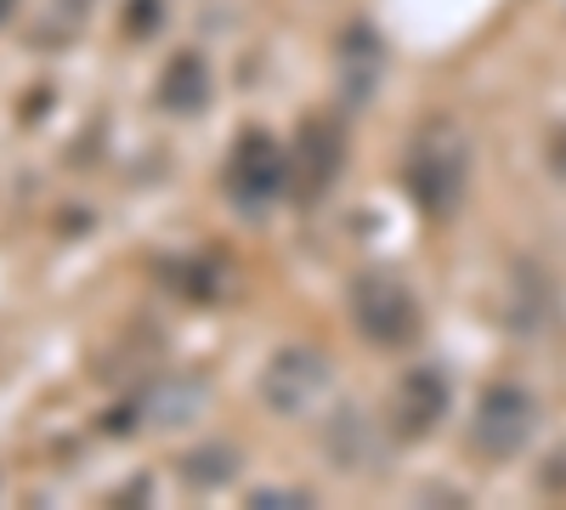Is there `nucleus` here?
I'll return each mask as SVG.
<instances>
[{
    "label": "nucleus",
    "mask_w": 566,
    "mask_h": 510,
    "mask_svg": "<svg viewBox=\"0 0 566 510\" xmlns=\"http://www.w3.org/2000/svg\"><path fill=\"white\" fill-rule=\"evenodd\" d=\"M464 170H470V154H464L459 125L448 114L419 119L408 136V159H402L408 199L424 216H453V205L464 199Z\"/></svg>",
    "instance_id": "nucleus-1"
},
{
    "label": "nucleus",
    "mask_w": 566,
    "mask_h": 510,
    "mask_svg": "<svg viewBox=\"0 0 566 510\" xmlns=\"http://www.w3.org/2000/svg\"><path fill=\"white\" fill-rule=\"evenodd\" d=\"M352 323L368 346L397 352L419 335V301L397 272H357L352 278Z\"/></svg>",
    "instance_id": "nucleus-2"
},
{
    "label": "nucleus",
    "mask_w": 566,
    "mask_h": 510,
    "mask_svg": "<svg viewBox=\"0 0 566 510\" xmlns=\"http://www.w3.org/2000/svg\"><path fill=\"white\" fill-rule=\"evenodd\" d=\"M283 194H290V159H283V143L272 131H261V125L239 131L232 159H227V199L239 210H250V216H261Z\"/></svg>",
    "instance_id": "nucleus-3"
},
{
    "label": "nucleus",
    "mask_w": 566,
    "mask_h": 510,
    "mask_svg": "<svg viewBox=\"0 0 566 510\" xmlns=\"http://www.w3.org/2000/svg\"><path fill=\"white\" fill-rule=\"evenodd\" d=\"M538 431V397L527 386H488L482 403H476V420H470V448H476L482 459H510L522 454L527 437Z\"/></svg>",
    "instance_id": "nucleus-4"
},
{
    "label": "nucleus",
    "mask_w": 566,
    "mask_h": 510,
    "mask_svg": "<svg viewBox=\"0 0 566 510\" xmlns=\"http://www.w3.org/2000/svg\"><path fill=\"white\" fill-rule=\"evenodd\" d=\"M340 165H346V131L328 119V114L306 119L301 136H295V154H290V194H295L301 205L328 199V188H335Z\"/></svg>",
    "instance_id": "nucleus-5"
},
{
    "label": "nucleus",
    "mask_w": 566,
    "mask_h": 510,
    "mask_svg": "<svg viewBox=\"0 0 566 510\" xmlns=\"http://www.w3.org/2000/svg\"><path fill=\"white\" fill-rule=\"evenodd\" d=\"M328 392V363L306 346H283L272 352L266 375H261V397L272 403V414H283V420H301V414Z\"/></svg>",
    "instance_id": "nucleus-6"
},
{
    "label": "nucleus",
    "mask_w": 566,
    "mask_h": 510,
    "mask_svg": "<svg viewBox=\"0 0 566 510\" xmlns=\"http://www.w3.org/2000/svg\"><path fill=\"white\" fill-rule=\"evenodd\" d=\"M448 403H453V392H448V375H442L437 363L408 368L402 386H397V431H402L408 443L424 437V431H437V420L448 414Z\"/></svg>",
    "instance_id": "nucleus-7"
},
{
    "label": "nucleus",
    "mask_w": 566,
    "mask_h": 510,
    "mask_svg": "<svg viewBox=\"0 0 566 510\" xmlns=\"http://www.w3.org/2000/svg\"><path fill=\"white\" fill-rule=\"evenodd\" d=\"M380 69H386V45L368 23H352L340 34V97L352 108H363L374 97V85H380Z\"/></svg>",
    "instance_id": "nucleus-8"
},
{
    "label": "nucleus",
    "mask_w": 566,
    "mask_h": 510,
    "mask_svg": "<svg viewBox=\"0 0 566 510\" xmlns=\"http://www.w3.org/2000/svg\"><path fill=\"white\" fill-rule=\"evenodd\" d=\"M210 91H216V80H210L205 52H176L159 74V108L165 114H199L210 103Z\"/></svg>",
    "instance_id": "nucleus-9"
},
{
    "label": "nucleus",
    "mask_w": 566,
    "mask_h": 510,
    "mask_svg": "<svg viewBox=\"0 0 566 510\" xmlns=\"http://www.w3.org/2000/svg\"><path fill=\"white\" fill-rule=\"evenodd\" d=\"M323 443H328V454H335V466H346V471L380 466V437H374V420L363 408H340L335 420H328Z\"/></svg>",
    "instance_id": "nucleus-10"
},
{
    "label": "nucleus",
    "mask_w": 566,
    "mask_h": 510,
    "mask_svg": "<svg viewBox=\"0 0 566 510\" xmlns=\"http://www.w3.org/2000/svg\"><path fill=\"white\" fill-rule=\"evenodd\" d=\"M232 471H239V454H232V448H199V454L181 459V477L193 488H221Z\"/></svg>",
    "instance_id": "nucleus-11"
},
{
    "label": "nucleus",
    "mask_w": 566,
    "mask_h": 510,
    "mask_svg": "<svg viewBox=\"0 0 566 510\" xmlns=\"http://www.w3.org/2000/svg\"><path fill=\"white\" fill-rule=\"evenodd\" d=\"M165 272H170L165 284H170L176 295H187V301H216V295H221L216 267H205V261H170Z\"/></svg>",
    "instance_id": "nucleus-12"
},
{
    "label": "nucleus",
    "mask_w": 566,
    "mask_h": 510,
    "mask_svg": "<svg viewBox=\"0 0 566 510\" xmlns=\"http://www.w3.org/2000/svg\"><path fill=\"white\" fill-rule=\"evenodd\" d=\"M159 23H165V7H159V0H130V12H125V29H130V34L148 40Z\"/></svg>",
    "instance_id": "nucleus-13"
},
{
    "label": "nucleus",
    "mask_w": 566,
    "mask_h": 510,
    "mask_svg": "<svg viewBox=\"0 0 566 510\" xmlns=\"http://www.w3.org/2000/svg\"><path fill=\"white\" fill-rule=\"evenodd\" d=\"M250 504L255 510H295V504H312L306 493H290V488H261V493H250Z\"/></svg>",
    "instance_id": "nucleus-14"
},
{
    "label": "nucleus",
    "mask_w": 566,
    "mask_h": 510,
    "mask_svg": "<svg viewBox=\"0 0 566 510\" xmlns=\"http://www.w3.org/2000/svg\"><path fill=\"white\" fill-rule=\"evenodd\" d=\"M7 12H12V0H0V18H7Z\"/></svg>",
    "instance_id": "nucleus-15"
}]
</instances>
